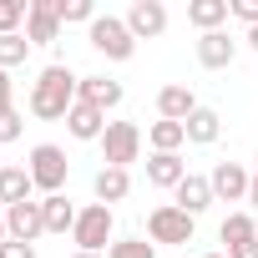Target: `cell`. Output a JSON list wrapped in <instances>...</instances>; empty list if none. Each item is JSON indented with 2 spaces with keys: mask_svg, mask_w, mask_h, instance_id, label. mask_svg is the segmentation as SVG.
Here are the masks:
<instances>
[{
  "mask_svg": "<svg viewBox=\"0 0 258 258\" xmlns=\"http://www.w3.org/2000/svg\"><path fill=\"white\" fill-rule=\"evenodd\" d=\"M121 21H126V31H132L137 41H157L167 31V6L162 0H132V11H126Z\"/></svg>",
  "mask_w": 258,
  "mask_h": 258,
  "instance_id": "obj_7",
  "label": "cell"
},
{
  "mask_svg": "<svg viewBox=\"0 0 258 258\" xmlns=\"http://www.w3.org/2000/svg\"><path fill=\"white\" fill-rule=\"evenodd\" d=\"M26 16H31V0H0V36H21Z\"/></svg>",
  "mask_w": 258,
  "mask_h": 258,
  "instance_id": "obj_24",
  "label": "cell"
},
{
  "mask_svg": "<svg viewBox=\"0 0 258 258\" xmlns=\"http://www.w3.org/2000/svg\"><path fill=\"white\" fill-rule=\"evenodd\" d=\"M121 81H111V76H81V86H76V101H86V106H96V111H111V106H121Z\"/></svg>",
  "mask_w": 258,
  "mask_h": 258,
  "instance_id": "obj_12",
  "label": "cell"
},
{
  "mask_svg": "<svg viewBox=\"0 0 258 258\" xmlns=\"http://www.w3.org/2000/svg\"><path fill=\"white\" fill-rule=\"evenodd\" d=\"M26 172H31V182H36L46 198H56V192L66 187V172H71V162H66V147H56V142H36V147H31V162H26Z\"/></svg>",
  "mask_w": 258,
  "mask_h": 258,
  "instance_id": "obj_3",
  "label": "cell"
},
{
  "mask_svg": "<svg viewBox=\"0 0 258 258\" xmlns=\"http://www.w3.org/2000/svg\"><path fill=\"white\" fill-rule=\"evenodd\" d=\"M106 258H157V243H147V238H116L106 248Z\"/></svg>",
  "mask_w": 258,
  "mask_h": 258,
  "instance_id": "obj_27",
  "label": "cell"
},
{
  "mask_svg": "<svg viewBox=\"0 0 258 258\" xmlns=\"http://www.w3.org/2000/svg\"><path fill=\"white\" fill-rule=\"evenodd\" d=\"M218 238H223V253L258 243V223H253V213H228V218H223V228H218Z\"/></svg>",
  "mask_w": 258,
  "mask_h": 258,
  "instance_id": "obj_18",
  "label": "cell"
},
{
  "mask_svg": "<svg viewBox=\"0 0 258 258\" xmlns=\"http://www.w3.org/2000/svg\"><path fill=\"white\" fill-rule=\"evenodd\" d=\"M248 203H253V213H258V172H253V182H248Z\"/></svg>",
  "mask_w": 258,
  "mask_h": 258,
  "instance_id": "obj_32",
  "label": "cell"
},
{
  "mask_svg": "<svg viewBox=\"0 0 258 258\" xmlns=\"http://www.w3.org/2000/svg\"><path fill=\"white\" fill-rule=\"evenodd\" d=\"M187 177V162H182V152H152L147 157V182L152 187H167V192H177V182Z\"/></svg>",
  "mask_w": 258,
  "mask_h": 258,
  "instance_id": "obj_15",
  "label": "cell"
},
{
  "mask_svg": "<svg viewBox=\"0 0 258 258\" xmlns=\"http://www.w3.org/2000/svg\"><path fill=\"white\" fill-rule=\"evenodd\" d=\"M76 86H81V76L71 71V66H46L41 76H36V86H31V116H41V121H66L71 116V106H76Z\"/></svg>",
  "mask_w": 258,
  "mask_h": 258,
  "instance_id": "obj_1",
  "label": "cell"
},
{
  "mask_svg": "<svg viewBox=\"0 0 258 258\" xmlns=\"http://www.w3.org/2000/svg\"><path fill=\"white\" fill-rule=\"evenodd\" d=\"M41 208H46V233H71V228H76V218H81V208H76L66 192L41 198Z\"/></svg>",
  "mask_w": 258,
  "mask_h": 258,
  "instance_id": "obj_22",
  "label": "cell"
},
{
  "mask_svg": "<svg viewBox=\"0 0 258 258\" xmlns=\"http://www.w3.org/2000/svg\"><path fill=\"white\" fill-rule=\"evenodd\" d=\"M253 162H258V157H253Z\"/></svg>",
  "mask_w": 258,
  "mask_h": 258,
  "instance_id": "obj_37",
  "label": "cell"
},
{
  "mask_svg": "<svg viewBox=\"0 0 258 258\" xmlns=\"http://www.w3.org/2000/svg\"><path fill=\"white\" fill-rule=\"evenodd\" d=\"M0 258H36V243H6V248H0Z\"/></svg>",
  "mask_w": 258,
  "mask_h": 258,
  "instance_id": "obj_31",
  "label": "cell"
},
{
  "mask_svg": "<svg viewBox=\"0 0 258 258\" xmlns=\"http://www.w3.org/2000/svg\"><path fill=\"white\" fill-rule=\"evenodd\" d=\"M36 46L26 41V36H0V71H11V66H26V56H31Z\"/></svg>",
  "mask_w": 258,
  "mask_h": 258,
  "instance_id": "obj_26",
  "label": "cell"
},
{
  "mask_svg": "<svg viewBox=\"0 0 258 258\" xmlns=\"http://www.w3.org/2000/svg\"><path fill=\"white\" fill-rule=\"evenodd\" d=\"M91 192H96V203H121L126 192H132V172H126V167H101L96 177H91Z\"/></svg>",
  "mask_w": 258,
  "mask_h": 258,
  "instance_id": "obj_17",
  "label": "cell"
},
{
  "mask_svg": "<svg viewBox=\"0 0 258 258\" xmlns=\"http://www.w3.org/2000/svg\"><path fill=\"white\" fill-rule=\"evenodd\" d=\"M21 132H26V116L11 106V111H0V142H21Z\"/></svg>",
  "mask_w": 258,
  "mask_h": 258,
  "instance_id": "obj_28",
  "label": "cell"
},
{
  "mask_svg": "<svg viewBox=\"0 0 258 258\" xmlns=\"http://www.w3.org/2000/svg\"><path fill=\"white\" fill-rule=\"evenodd\" d=\"M192 111H198V96H192V86L172 81V86H162V91H157V116H162V121H187Z\"/></svg>",
  "mask_w": 258,
  "mask_h": 258,
  "instance_id": "obj_14",
  "label": "cell"
},
{
  "mask_svg": "<svg viewBox=\"0 0 258 258\" xmlns=\"http://www.w3.org/2000/svg\"><path fill=\"white\" fill-rule=\"evenodd\" d=\"M142 157V126L137 121H106L101 132V162L106 167H132Z\"/></svg>",
  "mask_w": 258,
  "mask_h": 258,
  "instance_id": "obj_4",
  "label": "cell"
},
{
  "mask_svg": "<svg viewBox=\"0 0 258 258\" xmlns=\"http://www.w3.org/2000/svg\"><path fill=\"white\" fill-rule=\"evenodd\" d=\"M11 243V228H6V208H0V248Z\"/></svg>",
  "mask_w": 258,
  "mask_h": 258,
  "instance_id": "obj_33",
  "label": "cell"
},
{
  "mask_svg": "<svg viewBox=\"0 0 258 258\" xmlns=\"http://www.w3.org/2000/svg\"><path fill=\"white\" fill-rule=\"evenodd\" d=\"M16 106V81H11V71H0V111H11Z\"/></svg>",
  "mask_w": 258,
  "mask_h": 258,
  "instance_id": "obj_30",
  "label": "cell"
},
{
  "mask_svg": "<svg viewBox=\"0 0 258 258\" xmlns=\"http://www.w3.org/2000/svg\"><path fill=\"white\" fill-rule=\"evenodd\" d=\"M233 16L253 31V26H258V0H233Z\"/></svg>",
  "mask_w": 258,
  "mask_h": 258,
  "instance_id": "obj_29",
  "label": "cell"
},
{
  "mask_svg": "<svg viewBox=\"0 0 258 258\" xmlns=\"http://www.w3.org/2000/svg\"><path fill=\"white\" fill-rule=\"evenodd\" d=\"M66 132H71L76 142H101V132H106V111H96V106L76 101V106H71V116H66Z\"/></svg>",
  "mask_w": 258,
  "mask_h": 258,
  "instance_id": "obj_16",
  "label": "cell"
},
{
  "mask_svg": "<svg viewBox=\"0 0 258 258\" xmlns=\"http://www.w3.org/2000/svg\"><path fill=\"white\" fill-rule=\"evenodd\" d=\"M147 147H152V152H182V147H187V126L157 116V121L147 126Z\"/></svg>",
  "mask_w": 258,
  "mask_h": 258,
  "instance_id": "obj_23",
  "label": "cell"
},
{
  "mask_svg": "<svg viewBox=\"0 0 258 258\" xmlns=\"http://www.w3.org/2000/svg\"><path fill=\"white\" fill-rule=\"evenodd\" d=\"M56 36H61L56 0H31V16H26V41H31V46H51Z\"/></svg>",
  "mask_w": 258,
  "mask_h": 258,
  "instance_id": "obj_10",
  "label": "cell"
},
{
  "mask_svg": "<svg viewBox=\"0 0 258 258\" xmlns=\"http://www.w3.org/2000/svg\"><path fill=\"white\" fill-rule=\"evenodd\" d=\"M208 182H213V198H218V203H248V182H253V172L238 167V162H218Z\"/></svg>",
  "mask_w": 258,
  "mask_h": 258,
  "instance_id": "obj_9",
  "label": "cell"
},
{
  "mask_svg": "<svg viewBox=\"0 0 258 258\" xmlns=\"http://www.w3.org/2000/svg\"><path fill=\"white\" fill-rule=\"evenodd\" d=\"M111 228H116L111 208H106V203H86V208H81V218H76V228H71L76 253H106V248L116 243V238H111Z\"/></svg>",
  "mask_w": 258,
  "mask_h": 258,
  "instance_id": "obj_2",
  "label": "cell"
},
{
  "mask_svg": "<svg viewBox=\"0 0 258 258\" xmlns=\"http://www.w3.org/2000/svg\"><path fill=\"white\" fill-rule=\"evenodd\" d=\"M172 198H177V208H182L187 218H198V213H208V208L218 203V198H213V182H208L203 172H187V177L177 182V192H172Z\"/></svg>",
  "mask_w": 258,
  "mask_h": 258,
  "instance_id": "obj_13",
  "label": "cell"
},
{
  "mask_svg": "<svg viewBox=\"0 0 258 258\" xmlns=\"http://www.w3.org/2000/svg\"><path fill=\"white\" fill-rule=\"evenodd\" d=\"M248 46H253V51H258V26H253V31H248Z\"/></svg>",
  "mask_w": 258,
  "mask_h": 258,
  "instance_id": "obj_34",
  "label": "cell"
},
{
  "mask_svg": "<svg viewBox=\"0 0 258 258\" xmlns=\"http://www.w3.org/2000/svg\"><path fill=\"white\" fill-rule=\"evenodd\" d=\"M192 228H198V218H187L177 203H162V208L147 213V238H152V243L182 248V243H192Z\"/></svg>",
  "mask_w": 258,
  "mask_h": 258,
  "instance_id": "obj_6",
  "label": "cell"
},
{
  "mask_svg": "<svg viewBox=\"0 0 258 258\" xmlns=\"http://www.w3.org/2000/svg\"><path fill=\"white\" fill-rule=\"evenodd\" d=\"M233 56H238V41H233L228 31H208V36H198V61H203L208 71H228Z\"/></svg>",
  "mask_w": 258,
  "mask_h": 258,
  "instance_id": "obj_11",
  "label": "cell"
},
{
  "mask_svg": "<svg viewBox=\"0 0 258 258\" xmlns=\"http://www.w3.org/2000/svg\"><path fill=\"white\" fill-rule=\"evenodd\" d=\"M91 51H101L106 61H132L137 56V36L126 31L121 16H96L91 21Z\"/></svg>",
  "mask_w": 258,
  "mask_h": 258,
  "instance_id": "obj_5",
  "label": "cell"
},
{
  "mask_svg": "<svg viewBox=\"0 0 258 258\" xmlns=\"http://www.w3.org/2000/svg\"><path fill=\"white\" fill-rule=\"evenodd\" d=\"M6 228H11L16 243H36V238H46V208L36 198L31 203H16V208H6Z\"/></svg>",
  "mask_w": 258,
  "mask_h": 258,
  "instance_id": "obj_8",
  "label": "cell"
},
{
  "mask_svg": "<svg viewBox=\"0 0 258 258\" xmlns=\"http://www.w3.org/2000/svg\"><path fill=\"white\" fill-rule=\"evenodd\" d=\"M56 16H61V26H91L96 6L91 0H56Z\"/></svg>",
  "mask_w": 258,
  "mask_h": 258,
  "instance_id": "obj_25",
  "label": "cell"
},
{
  "mask_svg": "<svg viewBox=\"0 0 258 258\" xmlns=\"http://www.w3.org/2000/svg\"><path fill=\"white\" fill-rule=\"evenodd\" d=\"M233 16V0H192L187 6V21L208 36V31H223V21Z\"/></svg>",
  "mask_w": 258,
  "mask_h": 258,
  "instance_id": "obj_20",
  "label": "cell"
},
{
  "mask_svg": "<svg viewBox=\"0 0 258 258\" xmlns=\"http://www.w3.org/2000/svg\"><path fill=\"white\" fill-rule=\"evenodd\" d=\"M36 182L26 167H0V208H16V203H31Z\"/></svg>",
  "mask_w": 258,
  "mask_h": 258,
  "instance_id": "obj_21",
  "label": "cell"
},
{
  "mask_svg": "<svg viewBox=\"0 0 258 258\" xmlns=\"http://www.w3.org/2000/svg\"><path fill=\"white\" fill-rule=\"evenodd\" d=\"M203 258H228V253H203Z\"/></svg>",
  "mask_w": 258,
  "mask_h": 258,
  "instance_id": "obj_36",
  "label": "cell"
},
{
  "mask_svg": "<svg viewBox=\"0 0 258 258\" xmlns=\"http://www.w3.org/2000/svg\"><path fill=\"white\" fill-rule=\"evenodd\" d=\"M76 258H106V253H76Z\"/></svg>",
  "mask_w": 258,
  "mask_h": 258,
  "instance_id": "obj_35",
  "label": "cell"
},
{
  "mask_svg": "<svg viewBox=\"0 0 258 258\" xmlns=\"http://www.w3.org/2000/svg\"><path fill=\"white\" fill-rule=\"evenodd\" d=\"M182 126H187V142H192V147H213V142L223 137V116H218L213 106H198Z\"/></svg>",
  "mask_w": 258,
  "mask_h": 258,
  "instance_id": "obj_19",
  "label": "cell"
}]
</instances>
